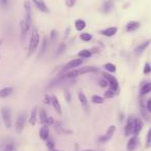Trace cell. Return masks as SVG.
<instances>
[{"label":"cell","instance_id":"20","mask_svg":"<svg viewBox=\"0 0 151 151\" xmlns=\"http://www.w3.org/2000/svg\"><path fill=\"white\" fill-rule=\"evenodd\" d=\"M150 42H151V40H146L145 42H142V44L139 45V46L134 49V52H136L137 54H141V53H143V51L146 50L147 47L150 45Z\"/></svg>","mask_w":151,"mask_h":151},{"label":"cell","instance_id":"21","mask_svg":"<svg viewBox=\"0 0 151 151\" xmlns=\"http://www.w3.org/2000/svg\"><path fill=\"white\" fill-rule=\"evenodd\" d=\"M140 112H141V115H142V117L143 118H145L146 119V121H149V115H148V113L149 112L147 111V109H146V107H145V105H144V101H140Z\"/></svg>","mask_w":151,"mask_h":151},{"label":"cell","instance_id":"45","mask_svg":"<svg viewBox=\"0 0 151 151\" xmlns=\"http://www.w3.org/2000/svg\"><path fill=\"white\" fill-rule=\"evenodd\" d=\"M146 109H147V111H148L149 113H151V99H149V101H147V106H146Z\"/></svg>","mask_w":151,"mask_h":151},{"label":"cell","instance_id":"25","mask_svg":"<svg viewBox=\"0 0 151 151\" xmlns=\"http://www.w3.org/2000/svg\"><path fill=\"white\" fill-rule=\"evenodd\" d=\"M40 123L42 125L47 124V120H48V116H47V112L45 109H40Z\"/></svg>","mask_w":151,"mask_h":151},{"label":"cell","instance_id":"31","mask_svg":"<svg viewBox=\"0 0 151 151\" xmlns=\"http://www.w3.org/2000/svg\"><path fill=\"white\" fill-rule=\"evenodd\" d=\"M104 101H105V99H104L101 96H99V95H93L92 96V103L93 104L101 105V104H104Z\"/></svg>","mask_w":151,"mask_h":151},{"label":"cell","instance_id":"2","mask_svg":"<svg viewBox=\"0 0 151 151\" xmlns=\"http://www.w3.org/2000/svg\"><path fill=\"white\" fill-rule=\"evenodd\" d=\"M103 77L108 81L110 88L117 93L118 91H119V83H118L117 79H116L115 77H113V76H111L110 73H103Z\"/></svg>","mask_w":151,"mask_h":151},{"label":"cell","instance_id":"22","mask_svg":"<svg viewBox=\"0 0 151 151\" xmlns=\"http://www.w3.org/2000/svg\"><path fill=\"white\" fill-rule=\"evenodd\" d=\"M113 6H114L113 0H107V1L103 4V12L106 14L110 13V12L112 11V9H113Z\"/></svg>","mask_w":151,"mask_h":151},{"label":"cell","instance_id":"14","mask_svg":"<svg viewBox=\"0 0 151 151\" xmlns=\"http://www.w3.org/2000/svg\"><path fill=\"white\" fill-rule=\"evenodd\" d=\"M51 104H52L53 108H54V110L57 112V113L58 114L62 113V111H61V105H60V103H59V101H58V99H57L56 95L51 96Z\"/></svg>","mask_w":151,"mask_h":151},{"label":"cell","instance_id":"33","mask_svg":"<svg viewBox=\"0 0 151 151\" xmlns=\"http://www.w3.org/2000/svg\"><path fill=\"white\" fill-rule=\"evenodd\" d=\"M115 94H116L115 91L112 90V89L110 88L105 92V97H106V99H113V97L115 96Z\"/></svg>","mask_w":151,"mask_h":151},{"label":"cell","instance_id":"26","mask_svg":"<svg viewBox=\"0 0 151 151\" xmlns=\"http://www.w3.org/2000/svg\"><path fill=\"white\" fill-rule=\"evenodd\" d=\"M75 27L78 31H82V30L85 29V27H86V23H85V21H83V20H77V21L75 22Z\"/></svg>","mask_w":151,"mask_h":151},{"label":"cell","instance_id":"27","mask_svg":"<svg viewBox=\"0 0 151 151\" xmlns=\"http://www.w3.org/2000/svg\"><path fill=\"white\" fill-rule=\"evenodd\" d=\"M91 52L89 50H82V51H80L79 52V54H78V56H79V58H81V59H87V58H89V57H91Z\"/></svg>","mask_w":151,"mask_h":151},{"label":"cell","instance_id":"37","mask_svg":"<svg viewBox=\"0 0 151 151\" xmlns=\"http://www.w3.org/2000/svg\"><path fill=\"white\" fill-rule=\"evenodd\" d=\"M143 73H144L145 75H148V73H151V65L149 64L148 62L145 63L144 69H143Z\"/></svg>","mask_w":151,"mask_h":151},{"label":"cell","instance_id":"7","mask_svg":"<svg viewBox=\"0 0 151 151\" xmlns=\"http://www.w3.org/2000/svg\"><path fill=\"white\" fill-rule=\"evenodd\" d=\"M83 63L82 59H73L71 61H69L68 63L65 64V66L63 67V70L66 71V70H70V69H75L76 67H79L81 64Z\"/></svg>","mask_w":151,"mask_h":151},{"label":"cell","instance_id":"15","mask_svg":"<svg viewBox=\"0 0 151 151\" xmlns=\"http://www.w3.org/2000/svg\"><path fill=\"white\" fill-rule=\"evenodd\" d=\"M141 26L140 22H137V21H130L127 23V25H126L125 29L127 32H132V31H136L137 29H139Z\"/></svg>","mask_w":151,"mask_h":151},{"label":"cell","instance_id":"9","mask_svg":"<svg viewBox=\"0 0 151 151\" xmlns=\"http://www.w3.org/2000/svg\"><path fill=\"white\" fill-rule=\"evenodd\" d=\"M143 128V122L139 118H134V125H132V134L134 136L139 134Z\"/></svg>","mask_w":151,"mask_h":151},{"label":"cell","instance_id":"19","mask_svg":"<svg viewBox=\"0 0 151 151\" xmlns=\"http://www.w3.org/2000/svg\"><path fill=\"white\" fill-rule=\"evenodd\" d=\"M116 33H117V28L116 27H109V28H107V29H105V30L101 31V34L105 35V36H107V37L114 36Z\"/></svg>","mask_w":151,"mask_h":151},{"label":"cell","instance_id":"35","mask_svg":"<svg viewBox=\"0 0 151 151\" xmlns=\"http://www.w3.org/2000/svg\"><path fill=\"white\" fill-rule=\"evenodd\" d=\"M99 85L101 87V88H107V87L109 86V83H108V81L104 78V79H99Z\"/></svg>","mask_w":151,"mask_h":151},{"label":"cell","instance_id":"17","mask_svg":"<svg viewBox=\"0 0 151 151\" xmlns=\"http://www.w3.org/2000/svg\"><path fill=\"white\" fill-rule=\"evenodd\" d=\"M79 101H80L81 105H82V107L84 108L85 111L88 112V109H89V106H88V101H87V97L86 95L84 94V93L82 92V91H80L79 92Z\"/></svg>","mask_w":151,"mask_h":151},{"label":"cell","instance_id":"11","mask_svg":"<svg viewBox=\"0 0 151 151\" xmlns=\"http://www.w3.org/2000/svg\"><path fill=\"white\" fill-rule=\"evenodd\" d=\"M132 125H134V118L130 116V117H128L125 126H124V136L125 137L132 134Z\"/></svg>","mask_w":151,"mask_h":151},{"label":"cell","instance_id":"30","mask_svg":"<svg viewBox=\"0 0 151 151\" xmlns=\"http://www.w3.org/2000/svg\"><path fill=\"white\" fill-rule=\"evenodd\" d=\"M104 67H105L106 70H108L109 73H115L116 71V66L115 64H113V63H106L105 65H104Z\"/></svg>","mask_w":151,"mask_h":151},{"label":"cell","instance_id":"40","mask_svg":"<svg viewBox=\"0 0 151 151\" xmlns=\"http://www.w3.org/2000/svg\"><path fill=\"white\" fill-rule=\"evenodd\" d=\"M64 50H65V44L64 42H62V44L59 46V48H58V52H57V55H60V54H62L63 52H64Z\"/></svg>","mask_w":151,"mask_h":151},{"label":"cell","instance_id":"36","mask_svg":"<svg viewBox=\"0 0 151 151\" xmlns=\"http://www.w3.org/2000/svg\"><path fill=\"white\" fill-rule=\"evenodd\" d=\"M46 144H47V147L49 148V150L55 148V143H54V141H53L52 139H48V140L46 141Z\"/></svg>","mask_w":151,"mask_h":151},{"label":"cell","instance_id":"4","mask_svg":"<svg viewBox=\"0 0 151 151\" xmlns=\"http://www.w3.org/2000/svg\"><path fill=\"white\" fill-rule=\"evenodd\" d=\"M25 123H26V115L25 114H21L19 115V117L16 120L15 124V129L17 132V134H21L25 128Z\"/></svg>","mask_w":151,"mask_h":151},{"label":"cell","instance_id":"16","mask_svg":"<svg viewBox=\"0 0 151 151\" xmlns=\"http://www.w3.org/2000/svg\"><path fill=\"white\" fill-rule=\"evenodd\" d=\"M14 92L13 87H4L0 90V99H6V97L11 96Z\"/></svg>","mask_w":151,"mask_h":151},{"label":"cell","instance_id":"39","mask_svg":"<svg viewBox=\"0 0 151 151\" xmlns=\"http://www.w3.org/2000/svg\"><path fill=\"white\" fill-rule=\"evenodd\" d=\"M50 36H51V40H52V42H55V40H57V36H58L56 30H52V31H51V35Z\"/></svg>","mask_w":151,"mask_h":151},{"label":"cell","instance_id":"5","mask_svg":"<svg viewBox=\"0 0 151 151\" xmlns=\"http://www.w3.org/2000/svg\"><path fill=\"white\" fill-rule=\"evenodd\" d=\"M24 9H25V20L24 21L27 23L29 27L32 26V15H31V3L30 1H25L24 3Z\"/></svg>","mask_w":151,"mask_h":151},{"label":"cell","instance_id":"43","mask_svg":"<svg viewBox=\"0 0 151 151\" xmlns=\"http://www.w3.org/2000/svg\"><path fill=\"white\" fill-rule=\"evenodd\" d=\"M0 4L2 7H7L9 5V0H0Z\"/></svg>","mask_w":151,"mask_h":151},{"label":"cell","instance_id":"48","mask_svg":"<svg viewBox=\"0 0 151 151\" xmlns=\"http://www.w3.org/2000/svg\"><path fill=\"white\" fill-rule=\"evenodd\" d=\"M1 42H2V40H0V45H1Z\"/></svg>","mask_w":151,"mask_h":151},{"label":"cell","instance_id":"18","mask_svg":"<svg viewBox=\"0 0 151 151\" xmlns=\"http://www.w3.org/2000/svg\"><path fill=\"white\" fill-rule=\"evenodd\" d=\"M40 137L42 141H47L49 139V127L47 124L42 125L40 129Z\"/></svg>","mask_w":151,"mask_h":151},{"label":"cell","instance_id":"1","mask_svg":"<svg viewBox=\"0 0 151 151\" xmlns=\"http://www.w3.org/2000/svg\"><path fill=\"white\" fill-rule=\"evenodd\" d=\"M40 34L36 28H33L32 30V34L31 37H30V42H29V46H28V54L27 56L30 57L36 52L38 46H40Z\"/></svg>","mask_w":151,"mask_h":151},{"label":"cell","instance_id":"23","mask_svg":"<svg viewBox=\"0 0 151 151\" xmlns=\"http://www.w3.org/2000/svg\"><path fill=\"white\" fill-rule=\"evenodd\" d=\"M47 47H48V40H47V37H44L42 46H40V53H38V58H42L45 55V53H46V51H47Z\"/></svg>","mask_w":151,"mask_h":151},{"label":"cell","instance_id":"41","mask_svg":"<svg viewBox=\"0 0 151 151\" xmlns=\"http://www.w3.org/2000/svg\"><path fill=\"white\" fill-rule=\"evenodd\" d=\"M64 96H65V99H66V101H70L71 95H70V93H69L68 90H65L64 91Z\"/></svg>","mask_w":151,"mask_h":151},{"label":"cell","instance_id":"24","mask_svg":"<svg viewBox=\"0 0 151 151\" xmlns=\"http://www.w3.org/2000/svg\"><path fill=\"white\" fill-rule=\"evenodd\" d=\"M36 118H37V108H33L29 118V124L34 126L36 124Z\"/></svg>","mask_w":151,"mask_h":151},{"label":"cell","instance_id":"28","mask_svg":"<svg viewBox=\"0 0 151 151\" xmlns=\"http://www.w3.org/2000/svg\"><path fill=\"white\" fill-rule=\"evenodd\" d=\"M149 92H151V83H146V84L141 88V95L148 94Z\"/></svg>","mask_w":151,"mask_h":151},{"label":"cell","instance_id":"34","mask_svg":"<svg viewBox=\"0 0 151 151\" xmlns=\"http://www.w3.org/2000/svg\"><path fill=\"white\" fill-rule=\"evenodd\" d=\"M150 147H151V127L149 128L146 138V148H150Z\"/></svg>","mask_w":151,"mask_h":151},{"label":"cell","instance_id":"46","mask_svg":"<svg viewBox=\"0 0 151 151\" xmlns=\"http://www.w3.org/2000/svg\"><path fill=\"white\" fill-rule=\"evenodd\" d=\"M49 151H57V150H55V149H51V150H49Z\"/></svg>","mask_w":151,"mask_h":151},{"label":"cell","instance_id":"8","mask_svg":"<svg viewBox=\"0 0 151 151\" xmlns=\"http://www.w3.org/2000/svg\"><path fill=\"white\" fill-rule=\"evenodd\" d=\"M32 2H33V4L35 5V7L40 12L45 13V14L49 13V7L47 6V4L45 3L44 0H32Z\"/></svg>","mask_w":151,"mask_h":151},{"label":"cell","instance_id":"29","mask_svg":"<svg viewBox=\"0 0 151 151\" xmlns=\"http://www.w3.org/2000/svg\"><path fill=\"white\" fill-rule=\"evenodd\" d=\"M3 151H16V146L14 142H7L3 147Z\"/></svg>","mask_w":151,"mask_h":151},{"label":"cell","instance_id":"10","mask_svg":"<svg viewBox=\"0 0 151 151\" xmlns=\"http://www.w3.org/2000/svg\"><path fill=\"white\" fill-rule=\"evenodd\" d=\"M30 28L31 27H29V26L27 25V23H26L24 20H22L21 22H20V29H21V40H25V38H26V35H27V33H28V31L30 30Z\"/></svg>","mask_w":151,"mask_h":151},{"label":"cell","instance_id":"32","mask_svg":"<svg viewBox=\"0 0 151 151\" xmlns=\"http://www.w3.org/2000/svg\"><path fill=\"white\" fill-rule=\"evenodd\" d=\"M80 38L83 42H90L92 40V35L90 33H82L80 35Z\"/></svg>","mask_w":151,"mask_h":151},{"label":"cell","instance_id":"6","mask_svg":"<svg viewBox=\"0 0 151 151\" xmlns=\"http://www.w3.org/2000/svg\"><path fill=\"white\" fill-rule=\"evenodd\" d=\"M115 130H116L115 126L111 125L107 129V132H106V134H104L103 137H101V138H99V142H101V143H107V142H109V141L112 139V137L114 136V134H115Z\"/></svg>","mask_w":151,"mask_h":151},{"label":"cell","instance_id":"44","mask_svg":"<svg viewBox=\"0 0 151 151\" xmlns=\"http://www.w3.org/2000/svg\"><path fill=\"white\" fill-rule=\"evenodd\" d=\"M54 124V119L52 117H48V120H47V125H53Z\"/></svg>","mask_w":151,"mask_h":151},{"label":"cell","instance_id":"12","mask_svg":"<svg viewBox=\"0 0 151 151\" xmlns=\"http://www.w3.org/2000/svg\"><path fill=\"white\" fill-rule=\"evenodd\" d=\"M138 138H137V136H134L132 137V138L128 140L127 142V146H126V148H127L128 151H134L136 150L137 146H138Z\"/></svg>","mask_w":151,"mask_h":151},{"label":"cell","instance_id":"13","mask_svg":"<svg viewBox=\"0 0 151 151\" xmlns=\"http://www.w3.org/2000/svg\"><path fill=\"white\" fill-rule=\"evenodd\" d=\"M97 71H99V69L93 66H86V67H82L80 69H77L78 76L85 75V73H97Z\"/></svg>","mask_w":151,"mask_h":151},{"label":"cell","instance_id":"3","mask_svg":"<svg viewBox=\"0 0 151 151\" xmlns=\"http://www.w3.org/2000/svg\"><path fill=\"white\" fill-rule=\"evenodd\" d=\"M1 118L4 123L5 127L11 128L12 127V113L9 108H2L1 109Z\"/></svg>","mask_w":151,"mask_h":151},{"label":"cell","instance_id":"38","mask_svg":"<svg viewBox=\"0 0 151 151\" xmlns=\"http://www.w3.org/2000/svg\"><path fill=\"white\" fill-rule=\"evenodd\" d=\"M64 1H65V5H66L67 7H73V6H75L77 0H64Z\"/></svg>","mask_w":151,"mask_h":151},{"label":"cell","instance_id":"42","mask_svg":"<svg viewBox=\"0 0 151 151\" xmlns=\"http://www.w3.org/2000/svg\"><path fill=\"white\" fill-rule=\"evenodd\" d=\"M44 103L46 104V105H50V104H51V97L49 96L48 94H47L46 96H45V99H44Z\"/></svg>","mask_w":151,"mask_h":151},{"label":"cell","instance_id":"47","mask_svg":"<svg viewBox=\"0 0 151 151\" xmlns=\"http://www.w3.org/2000/svg\"><path fill=\"white\" fill-rule=\"evenodd\" d=\"M84 151H93V150H84Z\"/></svg>","mask_w":151,"mask_h":151}]
</instances>
